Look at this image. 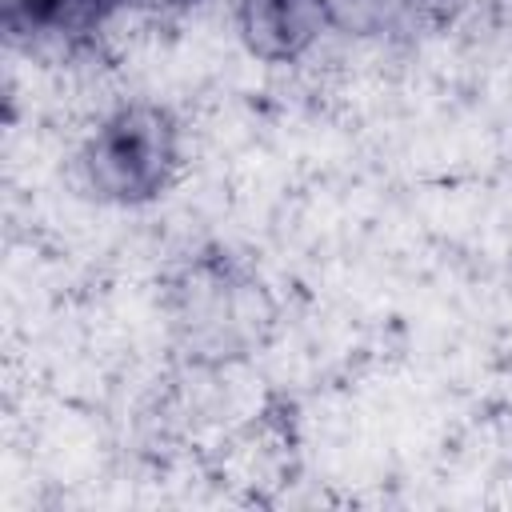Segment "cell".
<instances>
[{
    "label": "cell",
    "instance_id": "obj_4",
    "mask_svg": "<svg viewBox=\"0 0 512 512\" xmlns=\"http://www.w3.org/2000/svg\"><path fill=\"white\" fill-rule=\"evenodd\" d=\"M140 4H176V0H140Z\"/></svg>",
    "mask_w": 512,
    "mask_h": 512
},
{
    "label": "cell",
    "instance_id": "obj_2",
    "mask_svg": "<svg viewBox=\"0 0 512 512\" xmlns=\"http://www.w3.org/2000/svg\"><path fill=\"white\" fill-rule=\"evenodd\" d=\"M324 12H328L324 0H248L244 32L256 52L292 56L320 32Z\"/></svg>",
    "mask_w": 512,
    "mask_h": 512
},
{
    "label": "cell",
    "instance_id": "obj_3",
    "mask_svg": "<svg viewBox=\"0 0 512 512\" xmlns=\"http://www.w3.org/2000/svg\"><path fill=\"white\" fill-rule=\"evenodd\" d=\"M396 4H400V0H324V8H328L340 24H348V28H368V24L384 20Z\"/></svg>",
    "mask_w": 512,
    "mask_h": 512
},
{
    "label": "cell",
    "instance_id": "obj_1",
    "mask_svg": "<svg viewBox=\"0 0 512 512\" xmlns=\"http://www.w3.org/2000/svg\"><path fill=\"white\" fill-rule=\"evenodd\" d=\"M172 148H168V128L156 112L132 108L120 112L112 124H104V132L92 144V176L104 192L112 196H148L168 164Z\"/></svg>",
    "mask_w": 512,
    "mask_h": 512
}]
</instances>
